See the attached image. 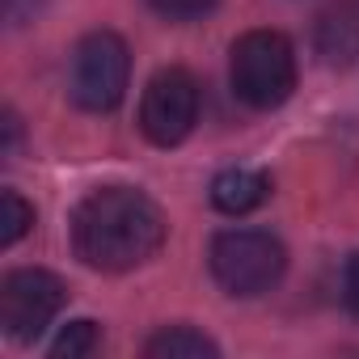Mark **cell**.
<instances>
[{
	"mask_svg": "<svg viewBox=\"0 0 359 359\" xmlns=\"http://www.w3.org/2000/svg\"><path fill=\"white\" fill-rule=\"evenodd\" d=\"M342 292H346V304L359 313V254L346 262V271H342Z\"/></svg>",
	"mask_w": 359,
	"mask_h": 359,
	"instance_id": "cell-14",
	"label": "cell"
},
{
	"mask_svg": "<svg viewBox=\"0 0 359 359\" xmlns=\"http://www.w3.org/2000/svg\"><path fill=\"white\" fill-rule=\"evenodd\" d=\"M229 81L250 110H275L296 89V47L279 30H250L229 51Z\"/></svg>",
	"mask_w": 359,
	"mask_h": 359,
	"instance_id": "cell-2",
	"label": "cell"
},
{
	"mask_svg": "<svg viewBox=\"0 0 359 359\" xmlns=\"http://www.w3.org/2000/svg\"><path fill=\"white\" fill-rule=\"evenodd\" d=\"M317 51L325 64H351L359 55V5L342 0V5L325 9L317 22Z\"/></svg>",
	"mask_w": 359,
	"mask_h": 359,
	"instance_id": "cell-8",
	"label": "cell"
},
{
	"mask_svg": "<svg viewBox=\"0 0 359 359\" xmlns=\"http://www.w3.org/2000/svg\"><path fill=\"white\" fill-rule=\"evenodd\" d=\"M68 304V287L60 275L39 271V266H22L9 271L0 283V325L13 342H34Z\"/></svg>",
	"mask_w": 359,
	"mask_h": 359,
	"instance_id": "cell-5",
	"label": "cell"
},
{
	"mask_svg": "<svg viewBox=\"0 0 359 359\" xmlns=\"http://www.w3.org/2000/svg\"><path fill=\"white\" fill-rule=\"evenodd\" d=\"M18 135H22V127H18V114H13V110H5V156H13V148H18Z\"/></svg>",
	"mask_w": 359,
	"mask_h": 359,
	"instance_id": "cell-15",
	"label": "cell"
},
{
	"mask_svg": "<svg viewBox=\"0 0 359 359\" xmlns=\"http://www.w3.org/2000/svg\"><path fill=\"white\" fill-rule=\"evenodd\" d=\"M165 241V212L135 187H97L72 212V250L93 271H135Z\"/></svg>",
	"mask_w": 359,
	"mask_h": 359,
	"instance_id": "cell-1",
	"label": "cell"
},
{
	"mask_svg": "<svg viewBox=\"0 0 359 359\" xmlns=\"http://www.w3.org/2000/svg\"><path fill=\"white\" fill-rule=\"evenodd\" d=\"M131 81V51L114 30H93L76 43L68 68V93L89 114H110L127 97Z\"/></svg>",
	"mask_w": 359,
	"mask_h": 359,
	"instance_id": "cell-4",
	"label": "cell"
},
{
	"mask_svg": "<svg viewBox=\"0 0 359 359\" xmlns=\"http://www.w3.org/2000/svg\"><path fill=\"white\" fill-rule=\"evenodd\" d=\"M97 342H102V338H97V325H93V321H72V325H64V334L51 342V355H55V359H64V355H68V359L93 355Z\"/></svg>",
	"mask_w": 359,
	"mask_h": 359,
	"instance_id": "cell-11",
	"label": "cell"
},
{
	"mask_svg": "<svg viewBox=\"0 0 359 359\" xmlns=\"http://www.w3.org/2000/svg\"><path fill=\"white\" fill-rule=\"evenodd\" d=\"M220 0H148V9L169 18V22H195V18H208Z\"/></svg>",
	"mask_w": 359,
	"mask_h": 359,
	"instance_id": "cell-12",
	"label": "cell"
},
{
	"mask_svg": "<svg viewBox=\"0 0 359 359\" xmlns=\"http://www.w3.org/2000/svg\"><path fill=\"white\" fill-rule=\"evenodd\" d=\"M208 262H212V275L216 283L229 292V296H262L271 292L283 271H287V250L279 237L262 233V229H224L212 237V250H208Z\"/></svg>",
	"mask_w": 359,
	"mask_h": 359,
	"instance_id": "cell-3",
	"label": "cell"
},
{
	"mask_svg": "<svg viewBox=\"0 0 359 359\" xmlns=\"http://www.w3.org/2000/svg\"><path fill=\"white\" fill-rule=\"evenodd\" d=\"M34 224V208L18 195V191H5L0 195V245H18Z\"/></svg>",
	"mask_w": 359,
	"mask_h": 359,
	"instance_id": "cell-10",
	"label": "cell"
},
{
	"mask_svg": "<svg viewBox=\"0 0 359 359\" xmlns=\"http://www.w3.org/2000/svg\"><path fill=\"white\" fill-rule=\"evenodd\" d=\"M271 199V177L262 169H224L212 182V203L224 216H250Z\"/></svg>",
	"mask_w": 359,
	"mask_h": 359,
	"instance_id": "cell-7",
	"label": "cell"
},
{
	"mask_svg": "<svg viewBox=\"0 0 359 359\" xmlns=\"http://www.w3.org/2000/svg\"><path fill=\"white\" fill-rule=\"evenodd\" d=\"M47 9V0H5V22L9 26H26Z\"/></svg>",
	"mask_w": 359,
	"mask_h": 359,
	"instance_id": "cell-13",
	"label": "cell"
},
{
	"mask_svg": "<svg viewBox=\"0 0 359 359\" xmlns=\"http://www.w3.org/2000/svg\"><path fill=\"white\" fill-rule=\"evenodd\" d=\"M144 355L148 359H216L220 346L191 325H173V330H161L156 338H148Z\"/></svg>",
	"mask_w": 359,
	"mask_h": 359,
	"instance_id": "cell-9",
	"label": "cell"
},
{
	"mask_svg": "<svg viewBox=\"0 0 359 359\" xmlns=\"http://www.w3.org/2000/svg\"><path fill=\"white\" fill-rule=\"evenodd\" d=\"M199 123V81L187 68H161L140 97V131L156 148L182 144Z\"/></svg>",
	"mask_w": 359,
	"mask_h": 359,
	"instance_id": "cell-6",
	"label": "cell"
}]
</instances>
